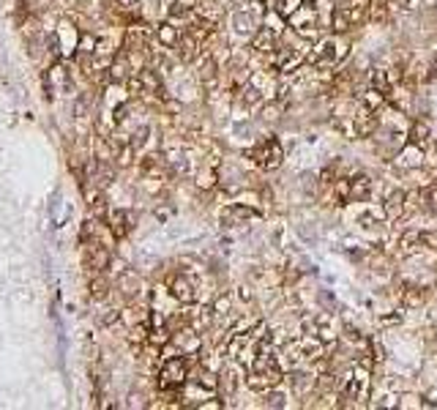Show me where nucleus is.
Returning a JSON list of instances; mask_svg holds the SVG:
<instances>
[{"label":"nucleus","mask_w":437,"mask_h":410,"mask_svg":"<svg viewBox=\"0 0 437 410\" xmlns=\"http://www.w3.org/2000/svg\"><path fill=\"white\" fill-rule=\"evenodd\" d=\"M394 8H410V0H391Z\"/></svg>","instance_id":"nucleus-34"},{"label":"nucleus","mask_w":437,"mask_h":410,"mask_svg":"<svg viewBox=\"0 0 437 410\" xmlns=\"http://www.w3.org/2000/svg\"><path fill=\"white\" fill-rule=\"evenodd\" d=\"M382 101H385V93H380L377 88H369V91L363 93V107H366V110H372V112H375L377 107L382 104Z\"/></svg>","instance_id":"nucleus-18"},{"label":"nucleus","mask_w":437,"mask_h":410,"mask_svg":"<svg viewBox=\"0 0 437 410\" xmlns=\"http://www.w3.org/2000/svg\"><path fill=\"white\" fill-rule=\"evenodd\" d=\"M323 350H325V342L320 339V336H306V339H301V355L304 358H309V361H317V358H323Z\"/></svg>","instance_id":"nucleus-9"},{"label":"nucleus","mask_w":437,"mask_h":410,"mask_svg":"<svg viewBox=\"0 0 437 410\" xmlns=\"http://www.w3.org/2000/svg\"><path fill=\"white\" fill-rule=\"evenodd\" d=\"M200 77L205 79V85H213L216 82V60H213V58H205V66H202Z\"/></svg>","instance_id":"nucleus-22"},{"label":"nucleus","mask_w":437,"mask_h":410,"mask_svg":"<svg viewBox=\"0 0 437 410\" xmlns=\"http://www.w3.org/2000/svg\"><path fill=\"white\" fill-rule=\"evenodd\" d=\"M251 156L260 161V167H265V170H276L279 164H282V159H285V148L279 145V139H276V137H268L263 145H260L254 153H251Z\"/></svg>","instance_id":"nucleus-2"},{"label":"nucleus","mask_w":437,"mask_h":410,"mask_svg":"<svg viewBox=\"0 0 437 410\" xmlns=\"http://www.w3.org/2000/svg\"><path fill=\"white\" fill-rule=\"evenodd\" d=\"M290 22H292V28L298 30L304 39H314V36H317V30H314V25H317V14H314V8L309 6V3H304V6L290 17Z\"/></svg>","instance_id":"nucleus-3"},{"label":"nucleus","mask_w":437,"mask_h":410,"mask_svg":"<svg viewBox=\"0 0 437 410\" xmlns=\"http://www.w3.org/2000/svg\"><path fill=\"white\" fill-rule=\"evenodd\" d=\"M235 30L243 36H254V20H251L246 11H238L235 14Z\"/></svg>","instance_id":"nucleus-17"},{"label":"nucleus","mask_w":437,"mask_h":410,"mask_svg":"<svg viewBox=\"0 0 437 410\" xmlns=\"http://www.w3.org/2000/svg\"><path fill=\"white\" fill-rule=\"evenodd\" d=\"M372 88H377V91H380V93H388V91H391V79H388V71H382V69L372 71Z\"/></svg>","instance_id":"nucleus-20"},{"label":"nucleus","mask_w":437,"mask_h":410,"mask_svg":"<svg viewBox=\"0 0 437 410\" xmlns=\"http://www.w3.org/2000/svg\"><path fill=\"white\" fill-rule=\"evenodd\" d=\"M333 192H336L339 202H350V200H353V181H347V178H336V181H333Z\"/></svg>","instance_id":"nucleus-15"},{"label":"nucleus","mask_w":437,"mask_h":410,"mask_svg":"<svg viewBox=\"0 0 437 410\" xmlns=\"http://www.w3.org/2000/svg\"><path fill=\"white\" fill-rule=\"evenodd\" d=\"M238 290H241V293H238V295H241V301H251V290H249L246 285H243V287H238Z\"/></svg>","instance_id":"nucleus-33"},{"label":"nucleus","mask_w":437,"mask_h":410,"mask_svg":"<svg viewBox=\"0 0 437 410\" xmlns=\"http://www.w3.org/2000/svg\"><path fill=\"white\" fill-rule=\"evenodd\" d=\"M91 287H93V298H104V295H107V282H104V279H96Z\"/></svg>","instance_id":"nucleus-29"},{"label":"nucleus","mask_w":437,"mask_h":410,"mask_svg":"<svg viewBox=\"0 0 437 410\" xmlns=\"http://www.w3.org/2000/svg\"><path fill=\"white\" fill-rule=\"evenodd\" d=\"M404 200H407V195H404L402 189H394V192L385 197V202H382V211H385V216H388L391 222H396V219L404 214Z\"/></svg>","instance_id":"nucleus-5"},{"label":"nucleus","mask_w":437,"mask_h":410,"mask_svg":"<svg viewBox=\"0 0 437 410\" xmlns=\"http://www.w3.org/2000/svg\"><path fill=\"white\" fill-rule=\"evenodd\" d=\"M200 386H205L208 391H216V389H219V377H216L213 372H202V375H200Z\"/></svg>","instance_id":"nucleus-26"},{"label":"nucleus","mask_w":437,"mask_h":410,"mask_svg":"<svg viewBox=\"0 0 437 410\" xmlns=\"http://www.w3.org/2000/svg\"><path fill=\"white\" fill-rule=\"evenodd\" d=\"M421 293L418 290H407L404 293V306H407V309H416V306H421Z\"/></svg>","instance_id":"nucleus-27"},{"label":"nucleus","mask_w":437,"mask_h":410,"mask_svg":"<svg viewBox=\"0 0 437 410\" xmlns=\"http://www.w3.org/2000/svg\"><path fill=\"white\" fill-rule=\"evenodd\" d=\"M421 399L418 396H413V394H404L402 399H399V408H421Z\"/></svg>","instance_id":"nucleus-28"},{"label":"nucleus","mask_w":437,"mask_h":410,"mask_svg":"<svg viewBox=\"0 0 437 410\" xmlns=\"http://www.w3.org/2000/svg\"><path fill=\"white\" fill-rule=\"evenodd\" d=\"M227 309H229V298L224 295V298H219V301H216L213 312H216V314H227Z\"/></svg>","instance_id":"nucleus-30"},{"label":"nucleus","mask_w":437,"mask_h":410,"mask_svg":"<svg viewBox=\"0 0 437 410\" xmlns=\"http://www.w3.org/2000/svg\"><path fill=\"white\" fill-rule=\"evenodd\" d=\"M178 39H181L178 28H172V25H161V28H159V41H161V44H167V47H175V44H178Z\"/></svg>","instance_id":"nucleus-19"},{"label":"nucleus","mask_w":437,"mask_h":410,"mask_svg":"<svg viewBox=\"0 0 437 410\" xmlns=\"http://www.w3.org/2000/svg\"><path fill=\"white\" fill-rule=\"evenodd\" d=\"M251 214H254V211L246 208V205H229L222 214V222H224V227H238V224H246V219H249Z\"/></svg>","instance_id":"nucleus-8"},{"label":"nucleus","mask_w":437,"mask_h":410,"mask_svg":"<svg viewBox=\"0 0 437 410\" xmlns=\"http://www.w3.org/2000/svg\"><path fill=\"white\" fill-rule=\"evenodd\" d=\"M194 17H200V20H205V22H210V25H216V22L222 20V8H219V3H216V0H197Z\"/></svg>","instance_id":"nucleus-7"},{"label":"nucleus","mask_w":437,"mask_h":410,"mask_svg":"<svg viewBox=\"0 0 437 410\" xmlns=\"http://www.w3.org/2000/svg\"><path fill=\"white\" fill-rule=\"evenodd\" d=\"M429 139H432L429 126L421 123V120H416V123H413V129H410V139H407V142H410L413 148H418V151H421V148L429 145Z\"/></svg>","instance_id":"nucleus-10"},{"label":"nucleus","mask_w":437,"mask_h":410,"mask_svg":"<svg viewBox=\"0 0 437 410\" xmlns=\"http://www.w3.org/2000/svg\"><path fill=\"white\" fill-rule=\"evenodd\" d=\"M132 216L126 214V211H115V214L110 216V227L112 233H115V238H126L129 235V230H132Z\"/></svg>","instance_id":"nucleus-11"},{"label":"nucleus","mask_w":437,"mask_h":410,"mask_svg":"<svg viewBox=\"0 0 437 410\" xmlns=\"http://www.w3.org/2000/svg\"><path fill=\"white\" fill-rule=\"evenodd\" d=\"M290 380H292V386H295L298 391H304L306 386H312V383H314V377H312V375H306V372H292Z\"/></svg>","instance_id":"nucleus-24"},{"label":"nucleus","mask_w":437,"mask_h":410,"mask_svg":"<svg viewBox=\"0 0 437 410\" xmlns=\"http://www.w3.org/2000/svg\"><path fill=\"white\" fill-rule=\"evenodd\" d=\"M210 320H213V309H200V312L194 314V328H197V331L208 328V326H210Z\"/></svg>","instance_id":"nucleus-23"},{"label":"nucleus","mask_w":437,"mask_h":410,"mask_svg":"<svg viewBox=\"0 0 437 410\" xmlns=\"http://www.w3.org/2000/svg\"><path fill=\"white\" fill-rule=\"evenodd\" d=\"M273 41H276V33H273L271 28H263V30H257L254 39H251V49H257V52H271Z\"/></svg>","instance_id":"nucleus-12"},{"label":"nucleus","mask_w":437,"mask_h":410,"mask_svg":"<svg viewBox=\"0 0 437 410\" xmlns=\"http://www.w3.org/2000/svg\"><path fill=\"white\" fill-rule=\"evenodd\" d=\"M423 243V235L421 233H416V230H407L402 238H399V246L404 249V254H410V252L416 249V246H421Z\"/></svg>","instance_id":"nucleus-14"},{"label":"nucleus","mask_w":437,"mask_h":410,"mask_svg":"<svg viewBox=\"0 0 437 410\" xmlns=\"http://www.w3.org/2000/svg\"><path fill=\"white\" fill-rule=\"evenodd\" d=\"M170 293H172V298H178L181 304H191V301L197 298V293H194V282L189 276H175L172 279V285H170Z\"/></svg>","instance_id":"nucleus-4"},{"label":"nucleus","mask_w":437,"mask_h":410,"mask_svg":"<svg viewBox=\"0 0 437 410\" xmlns=\"http://www.w3.org/2000/svg\"><path fill=\"white\" fill-rule=\"evenodd\" d=\"M361 380H355V377H350L347 380V386H344V399H358L361 396Z\"/></svg>","instance_id":"nucleus-25"},{"label":"nucleus","mask_w":437,"mask_h":410,"mask_svg":"<svg viewBox=\"0 0 437 410\" xmlns=\"http://www.w3.org/2000/svg\"><path fill=\"white\" fill-rule=\"evenodd\" d=\"M369 3H372V0H353V6H355V8H366Z\"/></svg>","instance_id":"nucleus-36"},{"label":"nucleus","mask_w":437,"mask_h":410,"mask_svg":"<svg viewBox=\"0 0 437 410\" xmlns=\"http://www.w3.org/2000/svg\"><path fill=\"white\" fill-rule=\"evenodd\" d=\"M423 399H426L423 405H429V408H437V389H435V391H429V394L423 396Z\"/></svg>","instance_id":"nucleus-32"},{"label":"nucleus","mask_w":437,"mask_h":410,"mask_svg":"<svg viewBox=\"0 0 437 410\" xmlns=\"http://www.w3.org/2000/svg\"><path fill=\"white\" fill-rule=\"evenodd\" d=\"M285 399H287V396L282 394V391L268 389V391H265V402H263V405H265V408H285V405H287Z\"/></svg>","instance_id":"nucleus-21"},{"label":"nucleus","mask_w":437,"mask_h":410,"mask_svg":"<svg viewBox=\"0 0 437 410\" xmlns=\"http://www.w3.org/2000/svg\"><path fill=\"white\" fill-rule=\"evenodd\" d=\"M377 129V118L372 115V110H363L361 115H355L353 120V137H372Z\"/></svg>","instance_id":"nucleus-6"},{"label":"nucleus","mask_w":437,"mask_h":410,"mask_svg":"<svg viewBox=\"0 0 437 410\" xmlns=\"http://www.w3.org/2000/svg\"><path fill=\"white\" fill-rule=\"evenodd\" d=\"M189 377V361L183 355H170L159 372V386L161 391H178Z\"/></svg>","instance_id":"nucleus-1"},{"label":"nucleus","mask_w":437,"mask_h":410,"mask_svg":"<svg viewBox=\"0 0 437 410\" xmlns=\"http://www.w3.org/2000/svg\"><path fill=\"white\" fill-rule=\"evenodd\" d=\"M200 408H205V410H210V408H224V402H202Z\"/></svg>","instance_id":"nucleus-35"},{"label":"nucleus","mask_w":437,"mask_h":410,"mask_svg":"<svg viewBox=\"0 0 437 410\" xmlns=\"http://www.w3.org/2000/svg\"><path fill=\"white\" fill-rule=\"evenodd\" d=\"M304 3H306V0H276V14L285 17V20H290V17L304 6Z\"/></svg>","instance_id":"nucleus-16"},{"label":"nucleus","mask_w":437,"mask_h":410,"mask_svg":"<svg viewBox=\"0 0 437 410\" xmlns=\"http://www.w3.org/2000/svg\"><path fill=\"white\" fill-rule=\"evenodd\" d=\"M369 197H372V178H369V175L353 178V200L355 202H366Z\"/></svg>","instance_id":"nucleus-13"},{"label":"nucleus","mask_w":437,"mask_h":410,"mask_svg":"<svg viewBox=\"0 0 437 410\" xmlns=\"http://www.w3.org/2000/svg\"><path fill=\"white\" fill-rule=\"evenodd\" d=\"M429 211H432V214L437 216V186H435V189H432V192H429Z\"/></svg>","instance_id":"nucleus-31"}]
</instances>
